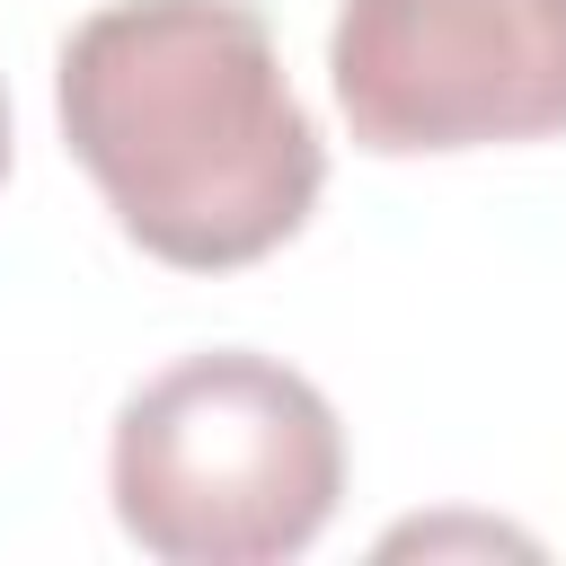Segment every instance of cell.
Instances as JSON below:
<instances>
[{"label":"cell","mask_w":566,"mask_h":566,"mask_svg":"<svg viewBox=\"0 0 566 566\" xmlns=\"http://www.w3.org/2000/svg\"><path fill=\"white\" fill-rule=\"evenodd\" d=\"M0 177H9V88H0Z\"/></svg>","instance_id":"obj_4"},{"label":"cell","mask_w":566,"mask_h":566,"mask_svg":"<svg viewBox=\"0 0 566 566\" xmlns=\"http://www.w3.org/2000/svg\"><path fill=\"white\" fill-rule=\"evenodd\" d=\"M106 486L159 566H283L336 522L345 424L274 354H186L115 407Z\"/></svg>","instance_id":"obj_2"},{"label":"cell","mask_w":566,"mask_h":566,"mask_svg":"<svg viewBox=\"0 0 566 566\" xmlns=\"http://www.w3.org/2000/svg\"><path fill=\"white\" fill-rule=\"evenodd\" d=\"M53 106L124 239L177 274L274 256L327 186V142L248 0H115L80 18Z\"/></svg>","instance_id":"obj_1"},{"label":"cell","mask_w":566,"mask_h":566,"mask_svg":"<svg viewBox=\"0 0 566 566\" xmlns=\"http://www.w3.org/2000/svg\"><path fill=\"white\" fill-rule=\"evenodd\" d=\"M327 88L363 150H486L566 133V0H345Z\"/></svg>","instance_id":"obj_3"}]
</instances>
